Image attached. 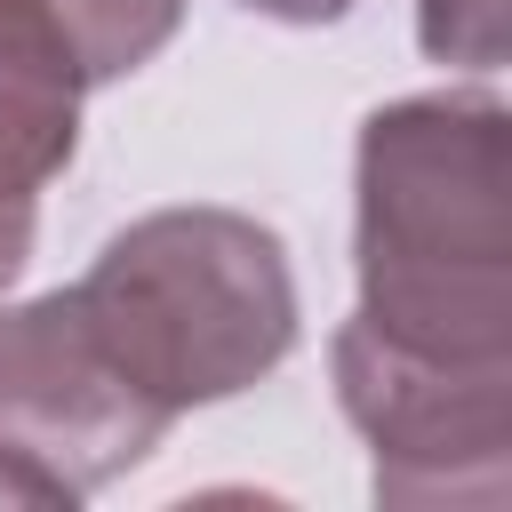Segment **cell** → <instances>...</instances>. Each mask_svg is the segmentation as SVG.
I'll return each mask as SVG.
<instances>
[{
    "label": "cell",
    "mask_w": 512,
    "mask_h": 512,
    "mask_svg": "<svg viewBox=\"0 0 512 512\" xmlns=\"http://www.w3.org/2000/svg\"><path fill=\"white\" fill-rule=\"evenodd\" d=\"M240 8H256V16H272V24H336L352 0H240Z\"/></svg>",
    "instance_id": "obj_10"
},
{
    "label": "cell",
    "mask_w": 512,
    "mask_h": 512,
    "mask_svg": "<svg viewBox=\"0 0 512 512\" xmlns=\"http://www.w3.org/2000/svg\"><path fill=\"white\" fill-rule=\"evenodd\" d=\"M88 72L32 0H0V176L40 192L80 152Z\"/></svg>",
    "instance_id": "obj_5"
},
{
    "label": "cell",
    "mask_w": 512,
    "mask_h": 512,
    "mask_svg": "<svg viewBox=\"0 0 512 512\" xmlns=\"http://www.w3.org/2000/svg\"><path fill=\"white\" fill-rule=\"evenodd\" d=\"M328 376L336 408L368 440L376 504L496 512L512 496V360H424L344 320Z\"/></svg>",
    "instance_id": "obj_3"
},
{
    "label": "cell",
    "mask_w": 512,
    "mask_h": 512,
    "mask_svg": "<svg viewBox=\"0 0 512 512\" xmlns=\"http://www.w3.org/2000/svg\"><path fill=\"white\" fill-rule=\"evenodd\" d=\"M352 320L424 360H512V112L480 88L376 104L352 144Z\"/></svg>",
    "instance_id": "obj_1"
},
{
    "label": "cell",
    "mask_w": 512,
    "mask_h": 512,
    "mask_svg": "<svg viewBox=\"0 0 512 512\" xmlns=\"http://www.w3.org/2000/svg\"><path fill=\"white\" fill-rule=\"evenodd\" d=\"M0 504H64V512H72L80 496H72V488H56V480H48V472H40L32 456L0 448Z\"/></svg>",
    "instance_id": "obj_9"
},
{
    "label": "cell",
    "mask_w": 512,
    "mask_h": 512,
    "mask_svg": "<svg viewBox=\"0 0 512 512\" xmlns=\"http://www.w3.org/2000/svg\"><path fill=\"white\" fill-rule=\"evenodd\" d=\"M32 232H40V192L0 176V296L16 288V272L32 264Z\"/></svg>",
    "instance_id": "obj_8"
},
{
    "label": "cell",
    "mask_w": 512,
    "mask_h": 512,
    "mask_svg": "<svg viewBox=\"0 0 512 512\" xmlns=\"http://www.w3.org/2000/svg\"><path fill=\"white\" fill-rule=\"evenodd\" d=\"M112 360L168 408H216L296 352V272L240 208H152L72 280Z\"/></svg>",
    "instance_id": "obj_2"
},
{
    "label": "cell",
    "mask_w": 512,
    "mask_h": 512,
    "mask_svg": "<svg viewBox=\"0 0 512 512\" xmlns=\"http://www.w3.org/2000/svg\"><path fill=\"white\" fill-rule=\"evenodd\" d=\"M32 8L64 32V48L88 72V88L144 72L184 24V0H32Z\"/></svg>",
    "instance_id": "obj_6"
},
{
    "label": "cell",
    "mask_w": 512,
    "mask_h": 512,
    "mask_svg": "<svg viewBox=\"0 0 512 512\" xmlns=\"http://www.w3.org/2000/svg\"><path fill=\"white\" fill-rule=\"evenodd\" d=\"M416 48L456 72L504 64V0H416Z\"/></svg>",
    "instance_id": "obj_7"
},
{
    "label": "cell",
    "mask_w": 512,
    "mask_h": 512,
    "mask_svg": "<svg viewBox=\"0 0 512 512\" xmlns=\"http://www.w3.org/2000/svg\"><path fill=\"white\" fill-rule=\"evenodd\" d=\"M176 416L112 360L80 288H48L32 304L0 296V448L32 456L56 488L96 496L136 472Z\"/></svg>",
    "instance_id": "obj_4"
}]
</instances>
